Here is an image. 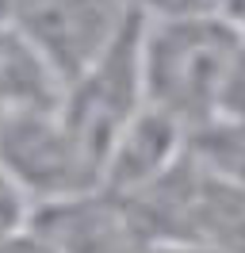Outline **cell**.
Segmentation results:
<instances>
[{"instance_id":"obj_16","label":"cell","mask_w":245,"mask_h":253,"mask_svg":"<svg viewBox=\"0 0 245 253\" xmlns=\"http://www.w3.org/2000/svg\"><path fill=\"white\" fill-rule=\"evenodd\" d=\"M242 35H245V23H242Z\"/></svg>"},{"instance_id":"obj_2","label":"cell","mask_w":245,"mask_h":253,"mask_svg":"<svg viewBox=\"0 0 245 253\" xmlns=\"http://www.w3.org/2000/svg\"><path fill=\"white\" fill-rule=\"evenodd\" d=\"M146 108L142 96V16L130 12L119 39L100 54V62L88 65L81 77L61 92L58 115L77 146L92 158L96 169H104V158L119 130Z\"/></svg>"},{"instance_id":"obj_14","label":"cell","mask_w":245,"mask_h":253,"mask_svg":"<svg viewBox=\"0 0 245 253\" xmlns=\"http://www.w3.org/2000/svg\"><path fill=\"white\" fill-rule=\"evenodd\" d=\"M218 4H222V16L230 23H238V27L245 23V0H218Z\"/></svg>"},{"instance_id":"obj_5","label":"cell","mask_w":245,"mask_h":253,"mask_svg":"<svg viewBox=\"0 0 245 253\" xmlns=\"http://www.w3.org/2000/svg\"><path fill=\"white\" fill-rule=\"evenodd\" d=\"M31 222L58 246V253H150V242L130 222L126 207L104 188L39 207Z\"/></svg>"},{"instance_id":"obj_3","label":"cell","mask_w":245,"mask_h":253,"mask_svg":"<svg viewBox=\"0 0 245 253\" xmlns=\"http://www.w3.org/2000/svg\"><path fill=\"white\" fill-rule=\"evenodd\" d=\"M0 173L35 211L100 188V169L65 130L58 111L0 115Z\"/></svg>"},{"instance_id":"obj_4","label":"cell","mask_w":245,"mask_h":253,"mask_svg":"<svg viewBox=\"0 0 245 253\" xmlns=\"http://www.w3.org/2000/svg\"><path fill=\"white\" fill-rule=\"evenodd\" d=\"M126 19V0H31L8 23L19 27V35L35 46L65 92L88 65L100 62Z\"/></svg>"},{"instance_id":"obj_6","label":"cell","mask_w":245,"mask_h":253,"mask_svg":"<svg viewBox=\"0 0 245 253\" xmlns=\"http://www.w3.org/2000/svg\"><path fill=\"white\" fill-rule=\"evenodd\" d=\"M184 154H188V130L161 111L142 108L107 150L104 169H100V188L119 200L134 196L150 188L153 180H161L172 165H180Z\"/></svg>"},{"instance_id":"obj_7","label":"cell","mask_w":245,"mask_h":253,"mask_svg":"<svg viewBox=\"0 0 245 253\" xmlns=\"http://www.w3.org/2000/svg\"><path fill=\"white\" fill-rule=\"evenodd\" d=\"M61 84L15 23L0 19V115L58 111Z\"/></svg>"},{"instance_id":"obj_13","label":"cell","mask_w":245,"mask_h":253,"mask_svg":"<svg viewBox=\"0 0 245 253\" xmlns=\"http://www.w3.org/2000/svg\"><path fill=\"white\" fill-rule=\"evenodd\" d=\"M150 253H218V250L196 246V242H172V246H150Z\"/></svg>"},{"instance_id":"obj_10","label":"cell","mask_w":245,"mask_h":253,"mask_svg":"<svg viewBox=\"0 0 245 253\" xmlns=\"http://www.w3.org/2000/svg\"><path fill=\"white\" fill-rule=\"evenodd\" d=\"M35 215V207L23 200V192L15 188L8 176L0 173V238L15 234V230H23Z\"/></svg>"},{"instance_id":"obj_8","label":"cell","mask_w":245,"mask_h":253,"mask_svg":"<svg viewBox=\"0 0 245 253\" xmlns=\"http://www.w3.org/2000/svg\"><path fill=\"white\" fill-rule=\"evenodd\" d=\"M188 158L203 173L245 188V119L214 115L203 126L188 130Z\"/></svg>"},{"instance_id":"obj_11","label":"cell","mask_w":245,"mask_h":253,"mask_svg":"<svg viewBox=\"0 0 245 253\" xmlns=\"http://www.w3.org/2000/svg\"><path fill=\"white\" fill-rule=\"evenodd\" d=\"M222 119H245V46L238 50V58L230 65V77L222 84V100H218V111Z\"/></svg>"},{"instance_id":"obj_9","label":"cell","mask_w":245,"mask_h":253,"mask_svg":"<svg viewBox=\"0 0 245 253\" xmlns=\"http://www.w3.org/2000/svg\"><path fill=\"white\" fill-rule=\"evenodd\" d=\"M126 8L142 19H199L222 16L218 0H126Z\"/></svg>"},{"instance_id":"obj_1","label":"cell","mask_w":245,"mask_h":253,"mask_svg":"<svg viewBox=\"0 0 245 253\" xmlns=\"http://www.w3.org/2000/svg\"><path fill=\"white\" fill-rule=\"evenodd\" d=\"M245 35L226 16L142 19V96L146 108L196 130L214 119L230 65Z\"/></svg>"},{"instance_id":"obj_12","label":"cell","mask_w":245,"mask_h":253,"mask_svg":"<svg viewBox=\"0 0 245 253\" xmlns=\"http://www.w3.org/2000/svg\"><path fill=\"white\" fill-rule=\"evenodd\" d=\"M0 253H58V246H54L35 222H27L23 230L0 238Z\"/></svg>"},{"instance_id":"obj_15","label":"cell","mask_w":245,"mask_h":253,"mask_svg":"<svg viewBox=\"0 0 245 253\" xmlns=\"http://www.w3.org/2000/svg\"><path fill=\"white\" fill-rule=\"evenodd\" d=\"M31 0H0V19H15Z\"/></svg>"}]
</instances>
